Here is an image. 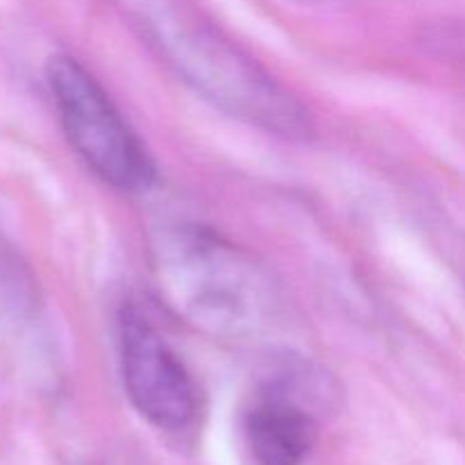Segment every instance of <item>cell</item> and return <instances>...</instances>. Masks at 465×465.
Returning <instances> with one entry per match:
<instances>
[{"label": "cell", "instance_id": "2", "mask_svg": "<svg viewBox=\"0 0 465 465\" xmlns=\"http://www.w3.org/2000/svg\"><path fill=\"white\" fill-rule=\"evenodd\" d=\"M154 284L186 325L243 339L262 331L275 312L268 272L232 241L195 223L159 230L153 243Z\"/></svg>", "mask_w": 465, "mask_h": 465}, {"label": "cell", "instance_id": "1", "mask_svg": "<svg viewBox=\"0 0 465 465\" xmlns=\"http://www.w3.org/2000/svg\"><path fill=\"white\" fill-rule=\"evenodd\" d=\"M163 62L213 107L272 132L309 139L307 107L200 12L193 0H116Z\"/></svg>", "mask_w": 465, "mask_h": 465}, {"label": "cell", "instance_id": "4", "mask_svg": "<svg viewBox=\"0 0 465 465\" xmlns=\"http://www.w3.org/2000/svg\"><path fill=\"white\" fill-rule=\"evenodd\" d=\"M118 348L123 384L136 411L157 430H186L198 413L193 377L134 302H125L118 313Z\"/></svg>", "mask_w": 465, "mask_h": 465}, {"label": "cell", "instance_id": "3", "mask_svg": "<svg viewBox=\"0 0 465 465\" xmlns=\"http://www.w3.org/2000/svg\"><path fill=\"white\" fill-rule=\"evenodd\" d=\"M62 130L77 157L118 191H145L157 177L153 157L98 80L68 54L45 68Z\"/></svg>", "mask_w": 465, "mask_h": 465}, {"label": "cell", "instance_id": "5", "mask_svg": "<svg viewBox=\"0 0 465 465\" xmlns=\"http://www.w3.org/2000/svg\"><path fill=\"white\" fill-rule=\"evenodd\" d=\"M325 377L282 371L245 411L243 436L254 465H304L316 440L313 404L325 398Z\"/></svg>", "mask_w": 465, "mask_h": 465}, {"label": "cell", "instance_id": "6", "mask_svg": "<svg viewBox=\"0 0 465 465\" xmlns=\"http://www.w3.org/2000/svg\"><path fill=\"white\" fill-rule=\"evenodd\" d=\"M295 3H304V5H312V3H321V0H295Z\"/></svg>", "mask_w": 465, "mask_h": 465}]
</instances>
